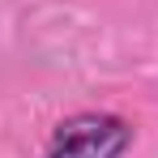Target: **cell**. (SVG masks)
Returning <instances> with one entry per match:
<instances>
[{"label":"cell","instance_id":"1","mask_svg":"<svg viewBox=\"0 0 158 158\" xmlns=\"http://www.w3.org/2000/svg\"><path fill=\"white\" fill-rule=\"evenodd\" d=\"M137 141L132 120L115 111H77L52 128L43 158H124Z\"/></svg>","mask_w":158,"mask_h":158}]
</instances>
